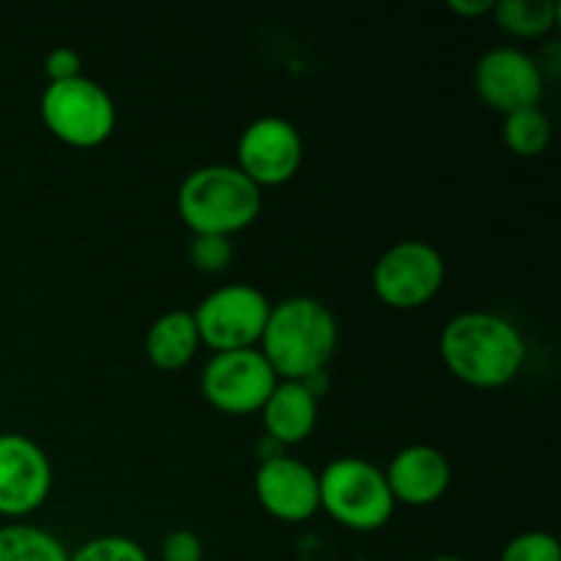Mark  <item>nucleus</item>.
Listing matches in <instances>:
<instances>
[{
	"instance_id": "9d476101",
	"label": "nucleus",
	"mask_w": 561,
	"mask_h": 561,
	"mask_svg": "<svg viewBox=\"0 0 561 561\" xmlns=\"http://www.w3.org/2000/svg\"><path fill=\"white\" fill-rule=\"evenodd\" d=\"M542 69L518 47L488 49L474 66V88L482 102L496 113L510 115L537 107L542 99Z\"/></svg>"
},
{
	"instance_id": "6ab92c4d",
	"label": "nucleus",
	"mask_w": 561,
	"mask_h": 561,
	"mask_svg": "<svg viewBox=\"0 0 561 561\" xmlns=\"http://www.w3.org/2000/svg\"><path fill=\"white\" fill-rule=\"evenodd\" d=\"M69 561H148V553L129 537L107 535L88 540L80 551L69 553Z\"/></svg>"
},
{
	"instance_id": "1a4fd4ad",
	"label": "nucleus",
	"mask_w": 561,
	"mask_h": 561,
	"mask_svg": "<svg viewBox=\"0 0 561 561\" xmlns=\"http://www.w3.org/2000/svg\"><path fill=\"white\" fill-rule=\"evenodd\" d=\"M305 146L301 135L290 121L257 118L241 131L239 137V164L236 168L257 186H283L299 173Z\"/></svg>"
},
{
	"instance_id": "f8f14e48",
	"label": "nucleus",
	"mask_w": 561,
	"mask_h": 561,
	"mask_svg": "<svg viewBox=\"0 0 561 561\" xmlns=\"http://www.w3.org/2000/svg\"><path fill=\"white\" fill-rule=\"evenodd\" d=\"M255 496L272 518L285 524L310 520L321 510L318 474L288 455H268L255 471Z\"/></svg>"
},
{
	"instance_id": "ddd939ff",
	"label": "nucleus",
	"mask_w": 561,
	"mask_h": 561,
	"mask_svg": "<svg viewBox=\"0 0 561 561\" xmlns=\"http://www.w3.org/2000/svg\"><path fill=\"white\" fill-rule=\"evenodd\" d=\"M383 477H387L394 504L431 507L453 485V466L436 447L411 444L389 460V469L383 471Z\"/></svg>"
},
{
	"instance_id": "20e7f679",
	"label": "nucleus",
	"mask_w": 561,
	"mask_h": 561,
	"mask_svg": "<svg viewBox=\"0 0 561 561\" xmlns=\"http://www.w3.org/2000/svg\"><path fill=\"white\" fill-rule=\"evenodd\" d=\"M321 510L351 531H378L394 513L387 477L365 458H337L318 474Z\"/></svg>"
},
{
	"instance_id": "a211bd4d",
	"label": "nucleus",
	"mask_w": 561,
	"mask_h": 561,
	"mask_svg": "<svg viewBox=\"0 0 561 561\" xmlns=\"http://www.w3.org/2000/svg\"><path fill=\"white\" fill-rule=\"evenodd\" d=\"M551 142V121L540 107L504 115V146L520 159L540 157Z\"/></svg>"
},
{
	"instance_id": "4468645a",
	"label": "nucleus",
	"mask_w": 561,
	"mask_h": 561,
	"mask_svg": "<svg viewBox=\"0 0 561 561\" xmlns=\"http://www.w3.org/2000/svg\"><path fill=\"white\" fill-rule=\"evenodd\" d=\"M261 414L268 442L294 447L307 442L316 431L318 398L301 381H277Z\"/></svg>"
},
{
	"instance_id": "6e6552de",
	"label": "nucleus",
	"mask_w": 561,
	"mask_h": 561,
	"mask_svg": "<svg viewBox=\"0 0 561 561\" xmlns=\"http://www.w3.org/2000/svg\"><path fill=\"white\" fill-rule=\"evenodd\" d=\"M279 378L261 351H225L203 367L201 392L211 409L230 416H247L263 409Z\"/></svg>"
},
{
	"instance_id": "b1692460",
	"label": "nucleus",
	"mask_w": 561,
	"mask_h": 561,
	"mask_svg": "<svg viewBox=\"0 0 561 561\" xmlns=\"http://www.w3.org/2000/svg\"><path fill=\"white\" fill-rule=\"evenodd\" d=\"M496 0H447V9L453 14L466 16V20H480V16L493 14Z\"/></svg>"
},
{
	"instance_id": "4be33fe9",
	"label": "nucleus",
	"mask_w": 561,
	"mask_h": 561,
	"mask_svg": "<svg viewBox=\"0 0 561 561\" xmlns=\"http://www.w3.org/2000/svg\"><path fill=\"white\" fill-rule=\"evenodd\" d=\"M164 561H206L203 559V542L195 531L175 529L162 540Z\"/></svg>"
},
{
	"instance_id": "5701e85b",
	"label": "nucleus",
	"mask_w": 561,
	"mask_h": 561,
	"mask_svg": "<svg viewBox=\"0 0 561 561\" xmlns=\"http://www.w3.org/2000/svg\"><path fill=\"white\" fill-rule=\"evenodd\" d=\"M44 71H47L49 82H66L82 77V58L77 49L71 47H58L47 55L44 60Z\"/></svg>"
},
{
	"instance_id": "2eb2a0df",
	"label": "nucleus",
	"mask_w": 561,
	"mask_h": 561,
	"mask_svg": "<svg viewBox=\"0 0 561 561\" xmlns=\"http://www.w3.org/2000/svg\"><path fill=\"white\" fill-rule=\"evenodd\" d=\"M201 348L195 318L186 310H170L151 323L146 334V356L157 370L175 373L190 365Z\"/></svg>"
},
{
	"instance_id": "0eeeda50",
	"label": "nucleus",
	"mask_w": 561,
	"mask_h": 561,
	"mask_svg": "<svg viewBox=\"0 0 561 561\" xmlns=\"http://www.w3.org/2000/svg\"><path fill=\"white\" fill-rule=\"evenodd\" d=\"M447 266L427 241H398L373 268L376 296L392 310H420L442 290Z\"/></svg>"
},
{
	"instance_id": "f3484780",
	"label": "nucleus",
	"mask_w": 561,
	"mask_h": 561,
	"mask_svg": "<svg viewBox=\"0 0 561 561\" xmlns=\"http://www.w3.org/2000/svg\"><path fill=\"white\" fill-rule=\"evenodd\" d=\"M0 561H69V551L49 531L16 524L0 529Z\"/></svg>"
},
{
	"instance_id": "f257e3e1",
	"label": "nucleus",
	"mask_w": 561,
	"mask_h": 561,
	"mask_svg": "<svg viewBox=\"0 0 561 561\" xmlns=\"http://www.w3.org/2000/svg\"><path fill=\"white\" fill-rule=\"evenodd\" d=\"M442 359L458 381L477 389H499L515 381L526 362L518 329L493 312H463L442 332Z\"/></svg>"
},
{
	"instance_id": "412c9836",
	"label": "nucleus",
	"mask_w": 561,
	"mask_h": 561,
	"mask_svg": "<svg viewBox=\"0 0 561 561\" xmlns=\"http://www.w3.org/2000/svg\"><path fill=\"white\" fill-rule=\"evenodd\" d=\"M502 561H561V546L548 531H524L504 546Z\"/></svg>"
},
{
	"instance_id": "393cba45",
	"label": "nucleus",
	"mask_w": 561,
	"mask_h": 561,
	"mask_svg": "<svg viewBox=\"0 0 561 561\" xmlns=\"http://www.w3.org/2000/svg\"><path fill=\"white\" fill-rule=\"evenodd\" d=\"M431 561H469V559H463V557H436Z\"/></svg>"
},
{
	"instance_id": "f03ea898",
	"label": "nucleus",
	"mask_w": 561,
	"mask_h": 561,
	"mask_svg": "<svg viewBox=\"0 0 561 561\" xmlns=\"http://www.w3.org/2000/svg\"><path fill=\"white\" fill-rule=\"evenodd\" d=\"M337 334V321L327 305L310 296H294L268 312L261 354L279 381H305L329 365Z\"/></svg>"
},
{
	"instance_id": "9b49d317",
	"label": "nucleus",
	"mask_w": 561,
	"mask_h": 561,
	"mask_svg": "<svg viewBox=\"0 0 561 561\" xmlns=\"http://www.w3.org/2000/svg\"><path fill=\"white\" fill-rule=\"evenodd\" d=\"M53 466L33 438L0 433V515L22 518L47 502Z\"/></svg>"
},
{
	"instance_id": "423d86ee",
	"label": "nucleus",
	"mask_w": 561,
	"mask_h": 561,
	"mask_svg": "<svg viewBox=\"0 0 561 561\" xmlns=\"http://www.w3.org/2000/svg\"><path fill=\"white\" fill-rule=\"evenodd\" d=\"M268 305L266 296L247 283L225 285L211 290L192 312L201 343H206L214 354L225 351L255 348L266 329Z\"/></svg>"
},
{
	"instance_id": "7ed1b4c3",
	"label": "nucleus",
	"mask_w": 561,
	"mask_h": 561,
	"mask_svg": "<svg viewBox=\"0 0 561 561\" xmlns=\"http://www.w3.org/2000/svg\"><path fill=\"white\" fill-rule=\"evenodd\" d=\"M179 217L192 236H225L250 228L263 206L261 190L233 164H206L181 181Z\"/></svg>"
},
{
	"instance_id": "dca6fc26",
	"label": "nucleus",
	"mask_w": 561,
	"mask_h": 561,
	"mask_svg": "<svg viewBox=\"0 0 561 561\" xmlns=\"http://www.w3.org/2000/svg\"><path fill=\"white\" fill-rule=\"evenodd\" d=\"M493 20L515 38H542L557 25L559 5L553 0H499Z\"/></svg>"
},
{
	"instance_id": "aec40b11",
	"label": "nucleus",
	"mask_w": 561,
	"mask_h": 561,
	"mask_svg": "<svg viewBox=\"0 0 561 561\" xmlns=\"http://www.w3.org/2000/svg\"><path fill=\"white\" fill-rule=\"evenodd\" d=\"M186 255L197 272L219 274L233 261V244L225 236H192Z\"/></svg>"
},
{
	"instance_id": "39448f33",
	"label": "nucleus",
	"mask_w": 561,
	"mask_h": 561,
	"mask_svg": "<svg viewBox=\"0 0 561 561\" xmlns=\"http://www.w3.org/2000/svg\"><path fill=\"white\" fill-rule=\"evenodd\" d=\"M42 121L49 135L71 148H96L115 129V104L99 82L75 77L49 82L42 93Z\"/></svg>"
}]
</instances>
